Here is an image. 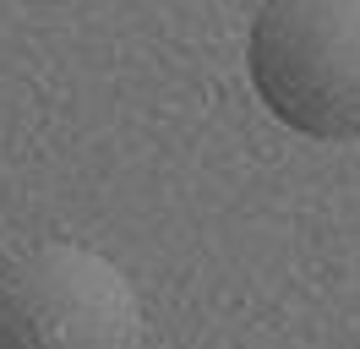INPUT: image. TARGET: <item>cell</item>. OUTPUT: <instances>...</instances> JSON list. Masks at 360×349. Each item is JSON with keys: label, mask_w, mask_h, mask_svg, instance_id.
Instances as JSON below:
<instances>
[{"label": "cell", "mask_w": 360, "mask_h": 349, "mask_svg": "<svg viewBox=\"0 0 360 349\" xmlns=\"http://www.w3.org/2000/svg\"><path fill=\"white\" fill-rule=\"evenodd\" d=\"M0 349H142V305L104 251L49 240L0 262Z\"/></svg>", "instance_id": "obj_2"}, {"label": "cell", "mask_w": 360, "mask_h": 349, "mask_svg": "<svg viewBox=\"0 0 360 349\" xmlns=\"http://www.w3.org/2000/svg\"><path fill=\"white\" fill-rule=\"evenodd\" d=\"M246 71L290 131L311 142L360 137V0H262Z\"/></svg>", "instance_id": "obj_1"}]
</instances>
